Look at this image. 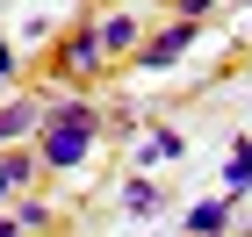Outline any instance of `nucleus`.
<instances>
[{
	"label": "nucleus",
	"mask_w": 252,
	"mask_h": 237,
	"mask_svg": "<svg viewBox=\"0 0 252 237\" xmlns=\"http://www.w3.org/2000/svg\"><path fill=\"white\" fill-rule=\"evenodd\" d=\"M29 165H36V158H0V194H15L22 180H29Z\"/></svg>",
	"instance_id": "nucleus-11"
},
{
	"label": "nucleus",
	"mask_w": 252,
	"mask_h": 237,
	"mask_svg": "<svg viewBox=\"0 0 252 237\" xmlns=\"http://www.w3.org/2000/svg\"><path fill=\"white\" fill-rule=\"evenodd\" d=\"M0 237H22V230H15V223H7V216H0Z\"/></svg>",
	"instance_id": "nucleus-15"
},
{
	"label": "nucleus",
	"mask_w": 252,
	"mask_h": 237,
	"mask_svg": "<svg viewBox=\"0 0 252 237\" xmlns=\"http://www.w3.org/2000/svg\"><path fill=\"white\" fill-rule=\"evenodd\" d=\"M173 158H188V137H180V130H144V144H137V173L173 165Z\"/></svg>",
	"instance_id": "nucleus-4"
},
{
	"label": "nucleus",
	"mask_w": 252,
	"mask_h": 237,
	"mask_svg": "<svg viewBox=\"0 0 252 237\" xmlns=\"http://www.w3.org/2000/svg\"><path fill=\"white\" fill-rule=\"evenodd\" d=\"M65 65H72L79 79H87V72H101V65H108V58H101V36H94V22H87V29H72V36H65Z\"/></svg>",
	"instance_id": "nucleus-6"
},
{
	"label": "nucleus",
	"mask_w": 252,
	"mask_h": 237,
	"mask_svg": "<svg viewBox=\"0 0 252 237\" xmlns=\"http://www.w3.org/2000/svg\"><path fill=\"white\" fill-rule=\"evenodd\" d=\"M231 209H238V201H223V194H216V201H194V209H188V237H223V230H231Z\"/></svg>",
	"instance_id": "nucleus-5"
},
{
	"label": "nucleus",
	"mask_w": 252,
	"mask_h": 237,
	"mask_svg": "<svg viewBox=\"0 0 252 237\" xmlns=\"http://www.w3.org/2000/svg\"><path fill=\"white\" fill-rule=\"evenodd\" d=\"M202 36V22H166L158 36H144L137 43V65H152V72H166V65H180L188 58V43Z\"/></svg>",
	"instance_id": "nucleus-2"
},
{
	"label": "nucleus",
	"mask_w": 252,
	"mask_h": 237,
	"mask_svg": "<svg viewBox=\"0 0 252 237\" xmlns=\"http://www.w3.org/2000/svg\"><path fill=\"white\" fill-rule=\"evenodd\" d=\"M36 130H43L36 158H43V165H58V173H72L79 158H87V144L101 137V122H36Z\"/></svg>",
	"instance_id": "nucleus-1"
},
{
	"label": "nucleus",
	"mask_w": 252,
	"mask_h": 237,
	"mask_svg": "<svg viewBox=\"0 0 252 237\" xmlns=\"http://www.w3.org/2000/svg\"><path fill=\"white\" fill-rule=\"evenodd\" d=\"M36 122H43V101H7V108H0V144H15V137H29Z\"/></svg>",
	"instance_id": "nucleus-8"
},
{
	"label": "nucleus",
	"mask_w": 252,
	"mask_h": 237,
	"mask_svg": "<svg viewBox=\"0 0 252 237\" xmlns=\"http://www.w3.org/2000/svg\"><path fill=\"white\" fill-rule=\"evenodd\" d=\"M43 122H101V108L79 94H58V101H43Z\"/></svg>",
	"instance_id": "nucleus-9"
},
{
	"label": "nucleus",
	"mask_w": 252,
	"mask_h": 237,
	"mask_svg": "<svg viewBox=\"0 0 252 237\" xmlns=\"http://www.w3.org/2000/svg\"><path fill=\"white\" fill-rule=\"evenodd\" d=\"M43 223H51V201H22L15 209V230H43Z\"/></svg>",
	"instance_id": "nucleus-12"
},
{
	"label": "nucleus",
	"mask_w": 252,
	"mask_h": 237,
	"mask_svg": "<svg viewBox=\"0 0 252 237\" xmlns=\"http://www.w3.org/2000/svg\"><path fill=\"white\" fill-rule=\"evenodd\" d=\"M209 7H216V0H180V22H202Z\"/></svg>",
	"instance_id": "nucleus-13"
},
{
	"label": "nucleus",
	"mask_w": 252,
	"mask_h": 237,
	"mask_svg": "<svg viewBox=\"0 0 252 237\" xmlns=\"http://www.w3.org/2000/svg\"><path fill=\"white\" fill-rule=\"evenodd\" d=\"M94 36H101V58H130L137 43H144V29H137V15H101Z\"/></svg>",
	"instance_id": "nucleus-3"
},
{
	"label": "nucleus",
	"mask_w": 252,
	"mask_h": 237,
	"mask_svg": "<svg viewBox=\"0 0 252 237\" xmlns=\"http://www.w3.org/2000/svg\"><path fill=\"white\" fill-rule=\"evenodd\" d=\"M7 72H15V43L0 36V79H7Z\"/></svg>",
	"instance_id": "nucleus-14"
},
{
	"label": "nucleus",
	"mask_w": 252,
	"mask_h": 237,
	"mask_svg": "<svg viewBox=\"0 0 252 237\" xmlns=\"http://www.w3.org/2000/svg\"><path fill=\"white\" fill-rule=\"evenodd\" d=\"M223 237H231V230H223Z\"/></svg>",
	"instance_id": "nucleus-16"
},
{
	"label": "nucleus",
	"mask_w": 252,
	"mask_h": 237,
	"mask_svg": "<svg viewBox=\"0 0 252 237\" xmlns=\"http://www.w3.org/2000/svg\"><path fill=\"white\" fill-rule=\"evenodd\" d=\"M123 209H130V216H158V187H152L144 173H137L130 187H123Z\"/></svg>",
	"instance_id": "nucleus-10"
},
{
	"label": "nucleus",
	"mask_w": 252,
	"mask_h": 237,
	"mask_svg": "<svg viewBox=\"0 0 252 237\" xmlns=\"http://www.w3.org/2000/svg\"><path fill=\"white\" fill-rule=\"evenodd\" d=\"M245 7H252V0H245Z\"/></svg>",
	"instance_id": "nucleus-17"
},
{
	"label": "nucleus",
	"mask_w": 252,
	"mask_h": 237,
	"mask_svg": "<svg viewBox=\"0 0 252 237\" xmlns=\"http://www.w3.org/2000/svg\"><path fill=\"white\" fill-rule=\"evenodd\" d=\"M245 187H252V137H238L231 158H223V201H238Z\"/></svg>",
	"instance_id": "nucleus-7"
}]
</instances>
